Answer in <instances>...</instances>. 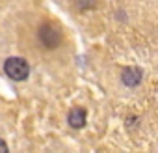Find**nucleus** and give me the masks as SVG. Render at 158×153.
Wrapping results in <instances>:
<instances>
[{"instance_id": "nucleus-1", "label": "nucleus", "mask_w": 158, "mask_h": 153, "mask_svg": "<svg viewBox=\"0 0 158 153\" xmlns=\"http://www.w3.org/2000/svg\"><path fill=\"white\" fill-rule=\"evenodd\" d=\"M4 73L15 82H23L30 76V63L24 58L11 56L4 62Z\"/></svg>"}, {"instance_id": "nucleus-2", "label": "nucleus", "mask_w": 158, "mask_h": 153, "mask_svg": "<svg viewBox=\"0 0 158 153\" xmlns=\"http://www.w3.org/2000/svg\"><path fill=\"white\" fill-rule=\"evenodd\" d=\"M37 37H39V41L43 43V47H45V49H50V50L56 49V47L61 43V32H60L54 24H50V23H45V24L39 26Z\"/></svg>"}, {"instance_id": "nucleus-5", "label": "nucleus", "mask_w": 158, "mask_h": 153, "mask_svg": "<svg viewBox=\"0 0 158 153\" xmlns=\"http://www.w3.org/2000/svg\"><path fill=\"white\" fill-rule=\"evenodd\" d=\"M8 149H10V147H8V144H6L2 138H0V153H8Z\"/></svg>"}, {"instance_id": "nucleus-4", "label": "nucleus", "mask_w": 158, "mask_h": 153, "mask_svg": "<svg viewBox=\"0 0 158 153\" xmlns=\"http://www.w3.org/2000/svg\"><path fill=\"white\" fill-rule=\"evenodd\" d=\"M86 116H88L86 108H82V107H74V108L69 112L67 121H69V125H71L73 129H82V127L86 125Z\"/></svg>"}, {"instance_id": "nucleus-3", "label": "nucleus", "mask_w": 158, "mask_h": 153, "mask_svg": "<svg viewBox=\"0 0 158 153\" xmlns=\"http://www.w3.org/2000/svg\"><path fill=\"white\" fill-rule=\"evenodd\" d=\"M121 81H123V84L128 86V88L138 86V84L141 82V69L136 67V65H128V67H125V69L121 71Z\"/></svg>"}]
</instances>
